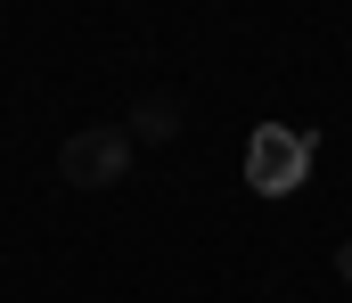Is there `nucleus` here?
I'll use <instances>...</instances> for the list:
<instances>
[{"label": "nucleus", "instance_id": "f03ea898", "mask_svg": "<svg viewBox=\"0 0 352 303\" xmlns=\"http://www.w3.org/2000/svg\"><path fill=\"white\" fill-rule=\"evenodd\" d=\"M123 131H131V139H180V99H173V91H148V99L131 106Z\"/></svg>", "mask_w": 352, "mask_h": 303}, {"label": "nucleus", "instance_id": "f257e3e1", "mask_svg": "<svg viewBox=\"0 0 352 303\" xmlns=\"http://www.w3.org/2000/svg\"><path fill=\"white\" fill-rule=\"evenodd\" d=\"M131 131L123 123H90V131H66V148H58V181L66 189H82V197H98V189H115L123 172H131Z\"/></svg>", "mask_w": 352, "mask_h": 303}, {"label": "nucleus", "instance_id": "7ed1b4c3", "mask_svg": "<svg viewBox=\"0 0 352 303\" xmlns=\"http://www.w3.org/2000/svg\"><path fill=\"white\" fill-rule=\"evenodd\" d=\"M278 172H287V189H295V172H303V148H295V139L278 148V131H263V156H254V181H278Z\"/></svg>", "mask_w": 352, "mask_h": 303}, {"label": "nucleus", "instance_id": "20e7f679", "mask_svg": "<svg viewBox=\"0 0 352 303\" xmlns=\"http://www.w3.org/2000/svg\"><path fill=\"white\" fill-rule=\"evenodd\" d=\"M336 271H344V287H352V238H344V246H336Z\"/></svg>", "mask_w": 352, "mask_h": 303}]
</instances>
